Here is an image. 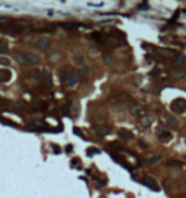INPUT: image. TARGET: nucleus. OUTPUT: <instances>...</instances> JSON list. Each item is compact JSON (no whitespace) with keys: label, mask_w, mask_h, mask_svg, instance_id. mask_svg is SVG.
Listing matches in <instances>:
<instances>
[{"label":"nucleus","mask_w":186,"mask_h":198,"mask_svg":"<svg viewBox=\"0 0 186 198\" xmlns=\"http://www.w3.org/2000/svg\"><path fill=\"white\" fill-rule=\"evenodd\" d=\"M170 108H171V111L173 113H177V114L185 113L186 112V99H184V98L175 99V100L171 103Z\"/></svg>","instance_id":"f257e3e1"},{"label":"nucleus","mask_w":186,"mask_h":198,"mask_svg":"<svg viewBox=\"0 0 186 198\" xmlns=\"http://www.w3.org/2000/svg\"><path fill=\"white\" fill-rule=\"evenodd\" d=\"M156 132H157L158 138H159L162 142H167V141H170V140H171V137H172L171 132H170V131H167V130H166V127H163V126H158Z\"/></svg>","instance_id":"f03ea898"},{"label":"nucleus","mask_w":186,"mask_h":198,"mask_svg":"<svg viewBox=\"0 0 186 198\" xmlns=\"http://www.w3.org/2000/svg\"><path fill=\"white\" fill-rule=\"evenodd\" d=\"M112 99L117 100L119 103H125V102L130 100L131 97H130V94L126 93V92H115V93L112 94Z\"/></svg>","instance_id":"7ed1b4c3"},{"label":"nucleus","mask_w":186,"mask_h":198,"mask_svg":"<svg viewBox=\"0 0 186 198\" xmlns=\"http://www.w3.org/2000/svg\"><path fill=\"white\" fill-rule=\"evenodd\" d=\"M50 47V39L47 37H42L35 43V48L38 51H46Z\"/></svg>","instance_id":"20e7f679"},{"label":"nucleus","mask_w":186,"mask_h":198,"mask_svg":"<svg viewBox=\"0 0 186 198\" xmlns=\"http://www.w3.org/2000/svg\"><path fill=\"white\" fill-rule=\"evenodd\" d=\"M143 184H144V185H147L148 188L153 189L154 192H159V187H158L157 182H156L154 179H153V178H150V177H144V179H143Z\"/></svg>","instance_id":"39448f33"},{"label":"nucleus","mask_w":186,"mask_h":198,"mask_svg":"<svg viewBox=\"0 0 186 198\" xmlns=\"http://www.w3.org/2000/svg\"><path fill=\"white\" fill-rule=\"evenodd\" d=\"M24 57H26V62H28V64H31V65H33V66L40 64V57L37 56V55L32 53V52L26 53V55H24Z\"/></svg>","instance_id":"423d86ee"},{"label":"nucleus","mask_w":186,"mask_h":198,"mask_svg":"<svg viewBox=\"0 0 186 198\" xmlns=\"http://www.w3.org/2000/svg\"><path fill=\"white\" fill-rule=\"evenodd\" d=\"M153 122H154V117L150 116V114H144L143 117H140V125L143 126L144 128L149 127Z\"/></svg>","instance_id":"0eeeda50"},{"label":"nucleus","mask_w":186,"mask_h":198,"mask_svg":"<svg viewBox=\"0 0 186 198\" xmlns=\"http://www.w3.org/2000/svg\"><path fill=\"white\" fill-rule=\"evenodd\" d=\"M12 79V72L6 69H0V83H9Z\"/></svg>","instance_id":"6e6552de"},{"label":"nucleus","mask_w":186,"mask_h":198,"mask_svg":"<svg viewBox=\"0 0 186 198\" xmlns=\"http://www.w3.org/2000/svg\"><path fill=\"white\" fill-rule=\"evenodd\" d=\"M117 135H119V137L121 138V140H130V138L134 137L133 132H131L130 130H126V128H121V130L117 132Z\"/></svg>","instance_id":"1a4fd4ad"},{"label":"nucleus","mask_w":186,"mask_h":198,"mask_svg":"<svg viewBox=\"0 0 186 198\" xmlns=\"http://www.w3.org/2000/svg\"><path fill=\"white\" fill-rule=\"evenodd\" d=\"M163 119H165V122L171 127H179V125H180L179 121L171 114H163Z\"/></svg>","instance_id":"9d476101"},{"label":"nucleus","mask_w":186,"mask_h":198,"mask_svg":"<svg viewBox=\"0 0 186 198\" xmlns=\"http://www.w3.org/2000/svg\"><path fill=\"white\" fill-rule=\"evenodd\" d=\"M170 75L172 76L173 79L180 80V79H184L185 76H186V72H185L182 69H175V70H172V71L170 72Z\"/></svg>","instance_id":"9b49d317"},{"label":"nucleus","mask_w":186,"mask_h":198,"mask_svg":"<svg viewBox=\"0 0 186 198\" xmlns=\"http://www.w3.org/2000/svg\"><path fill=\"white\" fill-rule=\"evenodd\" d=\"M105 45L107 47H110V48H115V47H117L120 45V42L117 41L116 37H107L105 39Z\"/></svg>","instance_id":"f8f14e48"},{"label":"nucleus","mask_w":186,"mask_h":198,"mask_svg":"<svg viewBox=\"0 0 186 198\" xmlns=\"http://www.w3.org/2000/svg\"><path fill=\"white\" fill-rule=\"evenodd\" d=\"M127 108H129L127 103H116V104L112 105V112L120 113V112H124L125 109H127Z\"/></svg>","instance_id":"ddd939ff"},{"label":"nucleus","mask_w":186,"mask_h":198,"mask_svg":"<svg viewBox=\"0 0 186 198\" xmlns=\"http://www.w3.org/2000/svg\"><path fill=\"white\" fill-rule=\"evenodd\" d=\"M43 74H45V76H42V81L45 83V85L47 88H51L52 86V79H51V75H50L49 70H43Z\"/></svg>","instance_id":"4468645a"},{"label":"nucleus","mask_w":186,"mask_h":198,"mask_svg":"<svg viewBox=\"0 0 186 198\" xmlns=\"http://www.w3.org/2000/svg\"><path fill=\"white\" fill-rule=\"evenodd\" d=\"M96 131L98 132V133H101V135H108V133H111V128L108 127V126H103V125H98V126H96Z\"/></svg>","instance_id":"2eb2a0df"},{"label":"nucleus","mask_w":186,"mask_h":198,"mask_svg":"<svg viewBox=\"0 0 186 198\" xmlns=\"http://www.w3.org/2000/svg\"><path fill=\"white\" fill-rule=\"evenodd\" d=\"M157 52H159L162 56H165V57H173L175 56V52L172 50H170V48H161V47H158Z\"/></svg>","instance_id":"dca6fc26"},{"label":"nucleus","mask_w":186,"mask_h":198,"mask_svg":"<svg viewBox=\"0 0 186 198\" xmlns=\"http://www.w3.org/2000/svg\"><path fill=\"white\" fill-rule=\"evenodd\" d=\"M28 78L33 81L35 84H40V83H41V79H42L41 75H40L37 71H31V72L28 74Z\"/></svg>","instance_id":"f3484780"},{"label":"nucleus","mask_w":186,"mask_h":198,"mask_svg":"<svg viewBox=\"0 0 186 198\" xmlns=\"http://www.w3.org/2000/svg\"><path fill=\"white\" fill-rule=\"evenodd\" d=\"M12 55H13V59H14L18 64H24V62H26V57H24V55H22L20 52L15 51V52H13Z\"/></svg>","instance_id":"a211bd4d"},{"label":"nucleus","mask_w":186,"mask_h":198,"mask_svg":"<svg viewBox=\"0 0 186 198\" xmlns=\"http://www.w3.org/2000/svg\"><path fill=\"white\" fill-rule=\"evenodd\" d=\"M76 83H78V75H76L75 72H73V74L69 76V79H68V85H69L70 88H73V86L76 85Z\"/></svg>","instance_id":"6ab92c4d"},{"label":"nucleus","mask_w":186,"mask_h":198,"mask_svg":"<svg viewBox=\"0 0 186 198\" xmlns=\"http://www.w3.org/2000/svg\"><path fill=\"white\" fill-rule=\"evenodd\" d=\"M28 130L29 131H41L42 130V125L40 122H32L28 125Z\"/></svg>","instance_id":"aec40b11"},{"label":"nucleus","mask_w":186,"mask_h":198,"mask_svg":"<svg viewBox=\"0 0 186 198\" xmlns=\"http://www.w3.org/2000/svg\"><path fill=\"white\" fill-rule=\"evenodd\" d=\"M59 79H60V81H61V83L68 81V79H69V75H68L66 70H60V71H59Z\"/></svg>","instance_id":"412c9836"},{"label":"nucleus","mask_w":186,"mask_h":198,"mask_svg":"<svg viewBox=\"0 0 186 198\" xmlns=\"http://www.w3.org/2000/svg\"><path fill=\"white\" fill-rule=\"evenodd\" d=\"M17 24V23H15ZM26 29L24 26H20V24H17V26H13L12 28H10V32L12 33H19V32H23Z\"/></svg>","instance_id":"4be33fe9"},{"label":"nucleus","mask_w":186,"mask_h":198,"mask_svg":"<svg viewBox=\"0 0 186 198\" xmlns=\"http://www.w3.org/2000/svg\"><path fill=\"white\" fill-rule=\"evenodd\" d=\"M166 165H167V166H181L182 163L179 161V160H173V159H171V160L166 161Z\"/></svg>","instance_id":"5701e85b"},{"label":"nucleus","mask_w":186,"mask_h":198,"mask_svg":"<svg viewBox=\"0 0 186 198\" xmlns=\"http://www.w3.org/2000/svg\"><path fill=\"white\" fill-rule=\"evenodd\" d=\"M130 113L133 116H140V114H143V109H141L140 107H133V108H131V111H130Z\"/></svg>","instance_id":"b1692460"},{"label":"nucleus","mask_w":186,"mask_h":198,"mask_svg":"<svg viewBox=\"0 0 186 198\" xmlns=\"http://www.w3.org/2000/svg\"><path fill=\"white\" fill-rule=\"evenodd\" d=\"M161 160V156H153V158H150V159H148L147 160V164H149V165H153V164H157L158 161Z\"/></svg>","instance_id":"393cba45"},{"label":"nucleus","mask_w":186,"mask_h":198,"mask_svg":"<svg viewBox=\"0 0 186 198\" xmlns=\"http://www.w3.org/2000/svg\"><path fill=\"white\" fill-rule=\"evenodd\" d=\"M96 154H101V150H98V149H93V147H91V149H88V151H87V155L88 156H92V155H96Z\"/></svg>","instance_id":"a878e982"},{"label":"nucleus","mask_w":186,"mask_h":198,"mask_svg":"<svg viewBox=\"0 0 186 198\" xmlns=\"http://www.w3.org/2000/svg\"><path fill=\"white\" fill-rule=\"evenodd\" d=\"M0 65L1 66H9L10 65V60L6 57H0Z\"/></svg>","instance_id":"bb28decb"},{"label":"nucleus","mask_w":186,"mask_h":198,"mask_svg":"<svg viewBox=\"0 0 186 198\" xmlns=\"http://www.w3.org/2000/svg\"><path fill=\"white\" fill-rule=\"evenodd\" d=\"M0 122H3L4 125H8V126H13V127H17V125L12 121H6V118H0Z\"/></svg>","instance_id":"cd10ccee"},{"label":"nucleus","mask_w":186,"mask_h":198,"mask_svg":"<svg viewBox=\"0 0 186 198\" xmlns=\"http://www.w3.org/2000/svg\"><path fill=\"white\" fill-rule=\"evenodd\" d=\"M88 72H89V67H88V66H82V67L79 69V74L80 75H87Z\"/></svg>","instance_id":"c85d7f7f"},{"label":"nucleus","mask_w":186,"mask_h":198,"mask_svg":"<svg viewBox=\"0 0 186 198\" xmlns=\"http://www.w3.org/2000/svg\"><path fill=\"white\" fill-rule=\"evenodd\" d=\"M74 62H75V64H78V65H82V66H83V64H84V57H83V56H75V59H74Z\"/></svg>","instance_id":"c756f323"},{"label":"nucleus","mask_w":186,"mask_h":198,"mask_svg":"<svg viewBox=\"0 0 186 198\" xmlns=\"http://www.w3.org/2000/svg\"><path fill=\"white\" fill-rule=\"evenodd\" d=\"M111 146H112L114 149H116V151H123V150H124V147H123L121 145H120L119 142H112Z\"/></svg>","instance_id":"7c9ffc66"},{"label":"nucleus","mask_w":186,"mask_h":198,"mask_svg":"<svg viewBox=\"0 0 186 198\" xmlns=\"http://www.w3.org/2000/svg\"><path fill=\"white\" fill-rule=\"evenodd\" d=\"M91 37H92V39H94V41H98L101 37H102V34L100 32H93L92 34H91Z\"/></svg>","instance_id":"2f4dec72"},{"label":"nucleus","mask_w":186,"mask_h":198,"mask_svg":"<svg viewBox=\"0 0 186 198\" xmlns=\"http://www.w3.org/2000/svg\"><path fill=\"white\" fill-rule=\"evenodd\" d=\"M49 57H50V60H54V61H58V60H59V59L61 57V55H60V53H54V55L51 53V55H50Z\"/></svg>","instance_id":"473e14b6"},{"label":"nucleus","mask_w":186,"mask_h":198,"mask_svg":"<svg viewBox=\"0 0 186 198\" xmlns=\"http://www.w3.org/2000/svg\"><path fill=\"white\" fill-rule=\"evenodd\" d=\"M61 27L65 28V29H73L75 26H74L73 23H61Z\"/></svg>","instance_id":"72a5a7b5"},{"label":"nucleus","mask_w":186,"mask_h":198,"mask_svg":"<svg viewBox=\"0 0 186 198\" xmlns=\"http://www.w3.org/2000/svg\"><path fill=\"white\" fill-rule=\"evenodd\" d=\"M103 61H105V64L110 65V64L112 62V60H111V56H108V55H103Z\"/></svg>","instance_id":"f704fd0d"},{"label":"nucleus","mask_w":186,"mask_h":198,"mask_svg":"<svg viewBox=\"0 0 186 198\" xmlns=\"http://www.w3.org/2000/svg\"><path fill=\"white\" fill-rule=\"evenodd\" d=\"M69 107H70V103H68L66 105H65V107L62 108V114H65V116L69 114Z\"/></svg>","instance_id":"c9c22d12"},{"label":"nucleus","mask_w":186,"mask_h":198,"mask_svg":"<svg viewBox=\"0 0 186 198\" xmlns=\"http://www.w3.org/2000/svg\"><path fill=\"white\" fill-rule=\"evenodd\" d=\"M184 61H185V55H179L177 59H176V62H177V64H181V62H184Z\"/></svg>","instance_id":"e433bc0d"},{"label":"nucleus","mask_w":186,"mask_h":198,"mask_svg":"<svg viewBox=\"0 0 186 198\" xmlns=\"http://www.w3.org/2000/svg\"><path fill=\"white\" fill-rule=\"evenodd\" d=\"M159 72H161V71H159L158 69H154V70H152L149 74H150L152 76H156V75H159Z\"/></svg>","instance_id":"4c0bfd02"},{"label":"nucleus","mask_w":186,"mask_h":198,"mask_svg":"<svg viewBox=\"0 0 186 198\" xmlns=\"http://www.w3.org/2000/svg\"><path fill=\"white\" fill-rule=\"evenodd\" d=\"M74 133H75V135H78V136H82V137H83V133H82V132L79 131V128H76V127L74 128Z\"/></svg>","instance_id":"58836bf2"},{"label":"nucleus","mask_w":186,"mask_h":198,"mask_svg":"<svg viewBox=\"0 0 186 198\" xmlns=\"http://www.w3.org/2000/svg\"><path fill=\"white\" fill-rule=\"evenodd\" d=\"M51 146L54 147V151H55L56 154H59V152H60V147H59L58 145H55V144H54V145H51Z\"/></svg>","instance_id":"ea45409f"},{"label":"nucleus","mask_w":186,"mask_h":198,"mask_svg":"<svg viewBox=\"0 0 186 198\" xmlns=\"http://www.w3.org/2000/svg\"><path fill=\"white\" fill-rule=\"evenodd\" d=\"M71 150H73V145H68L66 147H65V151H66L68 154H69V152H71Z\"/></svg>","instance_id":"a19ab883"},{"label":"nucleus","mask_w":186,"mask_h":198,"mask_svg":"<svg viewBox=\"0 0 186 198\" xmlns=\"http://www.w3.org/2000/svg\"><path fill=\"white\" fill-rule=\"evenodd\" d=\"M140 9L148 10V9H149V8H148V3H144V4H141V5H140Z\"/></svg>","instance_id":"79ce46f5"},{"label":"nucleus","mask_w":186,"mask_h":198,"mask_svg":"<svg viewBox=\"0 0 186 198\" xmlns=\"http://www.w3.org/2000/svg\"><path fill=\"white\" fill-rule=\"evenodd\" d=\"M97 180H98V183H100L101 185H106V184H107V182H106L105 179H97Z\"/></svg>","instance_id":"37998d69"},{"label":"nucleus","mask_w":186,"mask_h":198,"mask_svg":"<svg viewBox=\"0 0 186 198\" xmlns=\"http://www.w3.org/2000/svg\"><path fill=\"white\" fill-rule=\"evenodd\" d=\"M76 164H78V159H74V160H71V165H73V166H75Z\"/></svg>","instance_id":"c03bdc74"},{"label":"nucleus","mask_w":186,"mask_h":198,"mask_svg":"<svg viewBox=\"0 0 186 198\" xmlns=\"http://www.w3.org/2000/svg\"><path fill=\"white\" fill-rule=\"evenodd\" d=\"M6 20H8V19L3 17V18H0V23H5V22H6Z\"/></svg>","instance_id":"a18cd8bd"},{"label":"nucleus","mask_w":186,"mask_h":198,"mask_svg":"<svg viewBox=\"0 0 186 198\" xmlns=\"http://www.w3.org/2000/svg\"><path fill=\"white\" fill-rule=\"evenodd\" d=\"M185 135H186V128H185Z\"/></svg>","instance_id":"49530a36"}]
</instances>
